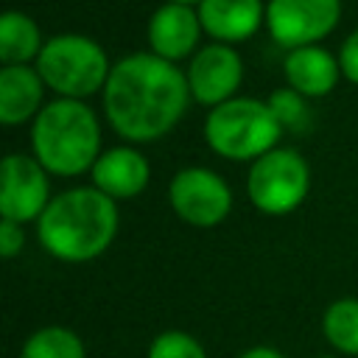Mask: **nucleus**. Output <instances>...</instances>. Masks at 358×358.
I'll return each instance as SVG.
<instances>
[{
  "mask_svg": "<svg viewBox=\"0 0 358 358\" xmlns=\"http://www.w3.org/2000/svg\"><path fill=\"white\" fill-rule=\"evenodd\" d=\"M187 98V76L157 53L120 59L103 87V109L112 129L134 143L168 134L185 115Z\"/></svg>",
  "mask_w": 358,
  "mask_h": 358,
  "instance_id": "1",
  "label": "nucleus"
},
{
  "mask_svg": "<svg viewBox=\"0 0 358 358\" xmlns=\"http://www.w3.org/2000/svg\"><path fill=\"white\" fill-rule=\"evenodd\" d=\"M45 252L64 263H87L103 255L117 235L115 199L98 187H73L50 199L36 221Z\"/></svg>",
  "mask_w": 358,
  "mask_h": 358,
  "instance_id": "2",
  "label": "nucleus"
},
{
  "mask_svg": "<svg viewBox=\"0 0 358 358\" xmlns=\"http://www.w3.org/2000/svg\"><path fill=\"white\" fill-rule=\"evenodd\" d=\"M31 145L36 162L59 176H78L92 171L101 148V129L90 106L73 98H59L39 109Z\"/></svg>",
  "mask_w": 358,
  "mask_h": 358,
  "instance_id": "3",
  "label": "nucleus"
},
{
  "mask_svg": "<svg viewBox=\"0 0 358 358\" xmlns=\"http://www.w3.org/2000/svg\"><path fill=\"white\" fill-rule=\"evenodd\" d=\"M282 126L274 117L271 106L257 98H229L204 120V137L210 148L227 159H260L263 154L274 151Z\"/></svg>",
  "mask_w": 358,
  "mask_h": 358,
  "instance_id": "4",
  "label": "nucleus"
},
{
  "mask_svg": "<svg viewBox=\"0 0 358 358\" xmlns=\"http://www.w3.org/2000/svg\"><path fill=\"white\" fill-rule=\"evenodd\" d=\"M36 73L62 98L81 101L106 87L112 67L95 39L81 34H59L45 42L36 59Z\"/></svg>",
  "mask_w": 358,
  "mask_h": 358,
  "instance_id": "5",
  "label": "nucleus"
},
{
  "mask_svg": "<svg viewBox=\"0 0 358 358\" xmlns=\"http://www.w3.org/2000/svg\"><path fill=\"white\" fill-rule=\"evenodd\" d=\"M310 187L308 162L294 148H274L252 162L246 190L252 204L266 215H285L302 204Z\"/></svg>",
  "mask_w": 358,
  "mask_h": 358,
  "instance_id": "6",
  "label": "nucleus"
},
{
  "mask_svg": "<svg viewBox=\"0 0 358 358\" xmlns=\"http://www.w3.org/2000/svg\"><path fill=\"white\" fill-rule=\"evenodd\" d=\"M173 213L193 227H215L232 210L229 185L207 168H185L168 185Z\"/></svg>",
  "mask_w": 358,
  "mask_h": 358,
  "instance_id": "7",
  "label": "nucleus"
},
{
  "mask_svg": "<svg viewBox=\"0 0 358 358\" xmlns=\"http://www.w3.org/2000/svg\"><path fill=\"white\" fill-rule=\"evenodd\" d=\"M341 17V0H268L266 25L274 42L296 50L327 36Z\"/></svg>",
  "mask_w": 358,
  "mask_h": 358,
  "instance_id": "8",
  "label": "nucleus"
},
{
  "mask_svg": "<svg viewBox=\"0 0 358 358\" xmlns=\"http://www.w3.org/2000/svg\"><path fill=\"white\" fill-rule=\"evenodd\" d=\"M48 176L45 168L36 162V157L25 154H8L3 159V187H0V213L8 221L25 224V221H39L45 207L50 204L48 199Z\"/></svg>",
  "mask_w": 358,
  "mask_h": 358,
  "instance_id": "9",
  "label": "nucleus"
},
{
  "mask_svg": "<svg viewBox=\"0 0 358 358\" xmlns=\"http://www.w3.org/2000/svg\"><path fill=\"white\" fill-rule=\"evenodd\" d=\"M243 62L229 45H207L201 48L187 67V87L199 103L218 106L232 98L241 87Z\"/></svg>",
  "mask_w": 358,
  "mask_h": 358,
  "instance_id": "10",
  "label": "nucleus"
},
{
  "mask_svg": "<svg viewBox=\"0 0 358 358\" xmlns=\"http://www.w3.org/2000/svg\"><path fill=\"white\" fill-rule=\"evenodd\" d=\"M199 34H201V20L199 11H193L190 6L165 3L148 20V45L165 62L185 59L196 48Z\"/></svg>",
  "mask_w": 358,
  "mask_h": 358,
  "instance_id": "11",
  "label": "nucleus"
},
{
  "mask_svg": "<svg viewBox=\"0 0 358 358\" xmlns=\"http://www.w3.org/2000/svg\"><path fill=\"white\" fill-rule=\"evenodd\" d=\"M148 162L134 148H109L92 165L95 187L109 199H131L148 185Z\"/></svg>",
  "mask_w": 358,
  "mask_h": 358,
  "instance_id": "12",
  "label": "nucleus"
},
{
  "mask_svg": "<svg viewBox=\"0 0 358 358\" xmlns=\"http://www.w3.org/2000/svg\"><path fill=\"white\" fill-rule=\"evenodd\" d=\"M201 28L221 42H241L252 36L266 20L263 0H201Z\"/></svg>",
  "mask_w": 358,
  "mask_h": 358,
  "instance_id": "13",
  "label": "nucleus"
},
{
  "mask_svg": "<svg viewBox=\"0 0 358 358\" xmlns=\"http://www.w3.org/2000/svg\"><path fill=\"white\" fill-rule=\"evenodd\" d=\"M282 67H285V78H288L291 90H296L305 98L327 95L336 87L338 73H341V64L324 48H316V45L291 50L285 56Z\"/></svg>",
  "mask_w": 358,
  "mask_h": 358,
  "instance_id": "14",
  "label": "nucleus"
},
{
  "mask_svg": "<svg viewBox=\"0 0 358 358\" xmlns=\"http://www.w3.org/2000/svg\"><path fill=\"white\" fill-rule=\"evenodd\" d=\"M42 76L25 64H8L0 70V120L17 126L34 112L39 115L42 103Z\"/></svg>",
  "mask_w": 358,
  "mask_h": 358,
  "instance_id": "15",
  "label": "nucleus"
},
{
  "mask_svg": "<svg viewBox=\"0 0 358 358\" xmlns=\"http://www.w3.org/2000/svg\"><path fill=\"white\" fill-rule=\"evenodd\" d=\"M42 36L36 22L22 11H6L0 17V59L8 64H25L28 59H39Z\"/></svg>",
  "mask_w": 358,
  "mask_h": 358,
  "instance_id": "16",
  "label": "nucleus"
},
{
  "mask_svg": "<svg viewBox=\"0 0 358 358\" xmlns=\"http://www.w3.org/2000/svg\"><path fill=\"white\" fill-rule=\"evenodd\" d=\"M20 358H87V347L70 327L45 324L25 338Z\"/></svg>",
  "mask_w": 358,
  "mask_h": 358,
  "instance_id": "17",
  "label": "nucleus"
},
{
  "mask_svg": "<svg viewBox=\"0 0 358 358\" xmlns=\"http://www.w3.org/2000/svg\"><path fill=\"white\" fill-rule=\"evenodd\" d=\"M322 330L330 347L344 355H358V299L344 296L330 302L322 316Z\"/></svg>",
  "mask_w": 358,
  "mask_h": 358,
  "instance_id": "18",
  "label": "nucleus"
},
{
  "mask_svg": "<svg viewBox=\"0 0 358 358\" xmlns=\"http://www.w3.org/2000/svg\"><path fill=\"white\" fill-rule=\"evenodd\" d=\"M145 358H207L201 341L185 330H162L148 344Z\"/></svg>",
  "mask_w": 358,
  "mask_h": 358,
  "instance_id": "19",
  "label": "nucleus"
},
{
  "mask_svg": "<svg viewBox=\"0 0 358 358\" xmlns=\"http://www.w3.org/2000/svg\"><path fill=\"white\" fill-rule=\"evenodd\" d=\"M305 95H299L296 90H277L271 92V98L266 101L274 112V117L280 120V126H288L294 131H299L305 123H308V109H305Z\"/></svg>",
  "mask_w": 358,
  "mask_h": 358,
  "instance_id": "20",
  "label": "nucleus"
},
{
  "mask_svg": "<svg viewBox=\"0 0 358 358\" xmlns=\"http://www.w3.org/2000/svg\"><path fill=\"white\" fill-rule=\"evenodd\" d=\"M22 243H25L22 224L3 218V221H0V255L8 260V257H14V255L22 249Z\"/></svg>",
  "mask_w": 358,
  "mask_h": 358,
  "instance_id": "21",
  "label": "nucleus"
},
{
  "mask_svg": "<svg viewBox=\"0 0 358 358\" xmlns=\"http://www.w3.org/2000/svg\"><path fill=\"white\" fill-rule=\"evenodd\" d=\"M338 64H341V73L352 84H358V28L344 39L341 53H338Z\"/></svg>",
  "mask_w": 358,
  "mask_h": 358,
  "instance_id": "22",
  "label": "nucleus"
},
{
  "mask_svg": "<svg viewBox=\"0 0 358 358\" xmlns=\"http://www.w3.org/2000/svg\"><path fill=\"white\" fill-rule=\"evenodd\" d=\"M238 358H285L280 350L274 347H266V344H257V347H249L246 352H241Z\"/></svg>",
  "mask_w": 358,
  "mask_h": 358,
  "instance_id": "23",
  "label": "nucleus"
},
{
  "mask_svg": "<svg viewBox=\"0 0 358 358\" xmlns=\"http://www.w3.org/2000/svg\"><path fill=\"white\" fill-rule=\"evenodd\" d=\"M168 3H179V6H190V3H201V0H168Z\"/></svg>",
  "mask_w": 358,
  "mask_h": 358,
  "instance_id": "24",
  "label": "nucleus"
},
{
  "mask_svg": "<svg viewBox=\"0 0 358 358\" xmlns=\"http://www.w3.org/2000/svg\"><path fill=\"white\" fill-rule=\"evenodd\" d=\"M319 358H336V355H319Z\"/></svg>",
  "mask_w": 358,
  "mask_h": 358,
  "instance_id": "25",
  "label": "nucleus"
}]
</instances>
